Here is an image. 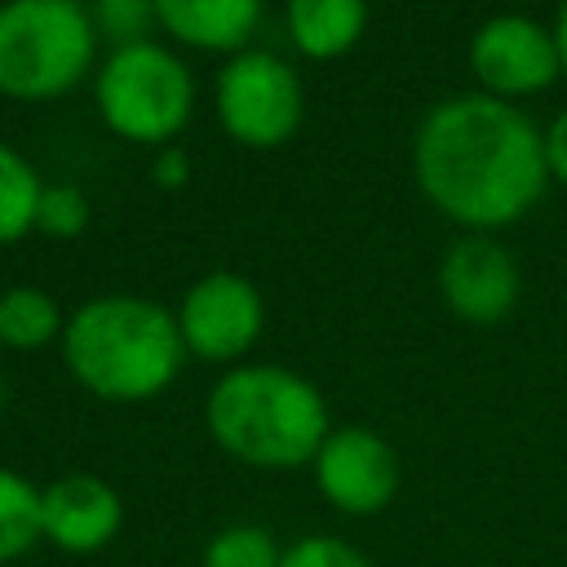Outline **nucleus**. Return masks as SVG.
Listing matches in <instances>:
<instances>
[{
  "label": "nucleus",
  "mask_w": 567,
  "mask_h": 567,
  "mask_svg": "<svg viewBox=\"0 0 567 567\" xmlns=\"http://www.w3.org/2000/svg\"><path fill=\"white\" fill-rule=\"evenodd\" d=\"M124 527L120 492L97 474H62L44 487V540L62 554H97Z\"/></svg>",
  "instance_id": "9b49d317"
},
{
  "label": "nucleus",
  "mask_w": 567,
  "mask_h": 567,
  "mask_svg": "<svg viewBox=\"0 0 567 567\" xmlns=\"http://www.w3.org/2000/svg\"><path fill=\"white\" fill-rule=\"evenodd\" d=\"M368 27V0H288V35L306 58H341Z\"/></svg>",
  "instance_id": "ddd939ff"
},
{
  "label": "nucleus",
  "mask_w": 567,
  "mask_h": 567,
  "mask_svg": "<svg viewBox=\"0 0 567 567\" xmlns=\"http://www.w3.org/2000/svg\"><path fill=\"white\" fill-rule=\"evenodd\" d=\"M301 111H306L301 80L279 53L244 49L217 75V120L239 146L252 151L284 146L301 128Z\"/></svg>",
  "instance_id": "423d86ee"
},
{
  "label": "nucleus",
  "mask_w": 567,
  "mask_h": 567,
  "mask_svg": "<svg viewBox=\"0 0 567 567\" xmlns=\"http://www.w3.org/2000/svg\"><path fill=\"white\" fill-rule=\"evenodd\" d=\"M279 540L257 523H230L204 545L199 567H279Z\"/></svg>",
  "instance_id": "f3484780"
},
{
  "label": "nucleus",
  "mask_w": 567,
  "mask_h": 567,
  "mask_svg": "<svg viewBox=\"0 0 567 567\" xmlns=\"http://www.w3.org/2000/svg\"><path fill=\"white\" fill-rule=\"evenodd\" d=\"M545 164H549V173L567 186V111L549 124V133H545Z\"/></svg>",
  "instance_id": "412c9836"
},
{
  "label": "nucleus",
  "mask_w": 567,
  "mask_h": 567,
  "mask_svg": "<svg viewBox=\"0 0 567 567\" xmlns=\"http://www.w3.org/2000/svg\"><path fill=\"white\" fill-rule=\"evenodd\" d=\"M412 168L425 199L478 235L518 221L549 182L545 133L492 93L439 102L416 128Z\"/></svg>",
  "instance_id": "f257e3e1"
},
{
  "label": "nucleus",
  "mask_w": 567,
  "mask_h": 567,
  "mask_svg": "<svg viewBox=\"0 0 567 567\" xmlns=\"http://www.w3.org/2000/svg\"><path fill=\"white\" fill-rule=\"evenodd\" d=\"M62 310L58 301L44 292V288H31V284H18L9 292H0V346H13V350H40L49 346L53 337L62 341Z\"/></svg>",
  "instance_id": "2eb2a0df"
},
{
  "label": "nucleus",
  "mask_w": 567,
  "mask_h": 567,
  "mask_svg": "<svg viewBox=\"0 0 567 567\" xmlns=\"http://www.w3.org/2000/svg\"><path fill=\"white\" fill-rule=\"evenodd\" d=\"M93 97L115 137L159 146L186 128L195 84L177 53H168L155 40H142V44L115 49L102 62L93 80Z\"/></svg>",
  "instance_id": "39448f33"
},
{
  "label": "nucleus",
  "mask_w": 567,
  "mask_h": 567,
  "mask_svg": "<svg viewBox=\"0 0 567 567\" xmlns=\"http://www.w3.org/2000/svg\"><path fill=\"white\" fill-rule=\"evenodd\" d=\"M554 44H558V62L567 71V0L558 4V18H554Z\"/></svg>",
  "instance_id": "5701e85b"
},
{
  "label": "nucleus",
  "mask_w": 567,
  "mask_h": 567,
  "mask_svg": "<svg viewBox=\"0 0 567 567\" xmlns=\"http://www.w3.org/2000/svg\"><path fill=\"white\" fill-rule=\"evenodd\" d=\"M279 567H372V563L350 540L328 536V532H315V536H301V540L284 545Z\"/></svg>",
  "instance_id": "aec40b11"
},
{
  "label": "nucleus",
  "mask_w": 567,
  "mask_h": 567,
  "mask_svg": "<svg viewBox=\"0 0 567 567\" xmlns=\"http://www.w3.org/2000/svg\"><path fill=\"white\" fill-rule=\"evenodd\" d=\"M204 421L226 456L257 470H297L315 461L332 430L323 394L279 363H244L217 377Z\"/></svg>",
  "instance_id": "7ed1b4c3"
},
{
  "label": "nucleus",
  "mask_w": 567,
  "mask_h": 567,
  "mask_svg": "<svg viewBox=\"0 0 567 567\" xmlns=\"http://www.w3.org/2000/svg\"><path fill=\"white\" fill-rule=\"evenodd\" d=\"M266 323V301L252 279L235 270H213L199 284L186 288L177 306V332L186 354L204 363H230L248 354L261 337Z\"/></svg>",
  "instance_id": "0eeeda50"
},
{
  "label": "nucleus",
  "mask_w": 567,
  "mask_h": 567,
  "mask_svg": "<svg viewBox=\"0 0 567 567\" xmlns=\"http://www.w3.org/2000/svg\"><path fill=\"white\" fill-rule=\"evenodd\" d=\"M182 177H186V151H177V146H159L155 182H159V186H182Z\"/></svg>",
  "instance_id": "4be33fe9"
},
{
  "label": "nucleus",
  "mask_w": 567,
  "mask_h": 567,
  "mask_svg": "<svg viewBox=\"0 0 567 567\" xmlns=\"http://www.w3.org/2000/svg\"><path fill=\"white\" fill-rule=\"evenodd\" d=\"M89 226V199L80 186H44L40 190V208H35V230L53 235V239H75Z\"/></svg>",
  "instance_id": "6ab92c4d"
},
{
  "label": "nucleus",
  "mask_w": 567,
  "mask_h": 567,
  "mask_svg": "<svg viewBox=\"0 0 567 567\" xmlns=\"http://www.w3.org/2000/svg\"><path fill=\"white\" fill-rule=\"evenodd\" d=\"M315 487L337 514H381L399 492V456L394 447L368 425H337L328 430L323 447L315 452Z\"/></svg>",
  "instance_id": "6e6552de"
},
{
  "label": "nucleus",
  "mask_w": 567,
  "mask_h": 567,
  "mask_svg": "<svg viewBox=\"0 0 567 567\" xmlns=\"http://www.w3.org/2000/svg\"><path fill=\"white\" fill-rule=\"evenodd\" d=\"M439 292L465 323H501L518 301V266L492 235H461L439 261Z\"/></svg>",
  "instance_id": "9d476101"
},
{
  "label": "nucleus",
  "mask_w": 567,
  "mask_h": 567,
  "mask_svg": "<svg viewBox=\"0 0 567 567\" xmlns=\"http://www.w3.org/2000/svg\"><path fill=\"white\" fill-rule=\"evenodd\" d=\"M97 31L75 0L0 4V93L44 102L75 89L93 66Z\"/></svg>",
  "instance_id": "20e7f679"
},
{
  "label": "nucleus",
  "mask_w": 567,
  "mask_h": 567,
  "mask_svg": "<svg viewBox=\"0 0 567 567\" xmlns=\"http://www.w3.org/2000/svg\"><path fill=\"white\" fill-rule=\"evenodd\" d=\"M40 177L35 168L0 142V244L22 239L35 226V208H40Z\"/></svg>",
  "instance_id": "dca6fc26"
},
{
  "label": "nucleus",
  "mask_w": 567,
  "mask_h": 567,
  "mask_svg": "<svg viewBox=\"0 0 567 567\" xmlns=\"http://www.w3.org/2000/svg\"><path fill=\"white\" fill-rule=\"evenodd\" d=\"M159 27L208 53H244L248 35L257 31L261 0H155Z\"/></svg>",
  "instance_id": "f8f14e48"
},
{
  "label": "nucleus",
  "mask_w": 567,
  "mask_h": 567,
  "mask_svg": "<svg viewBox=\"0 0 567 567\" xmlns=\"http://www.w3.org/2000/svg\"><path fill=\"white\" fill-rule=\"evenodd\" d=\"M470 71L478 75L483 93L492 97H527L558 80V44L554 31L523 13L487 18L470 40Z\"/></svg>",
  "instance_id": "1a4fd4ad"
},
{
  "label": "nucleus",
  "mask_w": 567,
  "mask_h": 567,
  "mask_svg": "<svg viewBox=\"0 0 567 567\" xmlns=\"http://www.w3.org/2000/svg\"><path fill=\"white\" fill-rule=\"evenodd\" d=\"M66 372L106 403L164 394L186 359L177 315L146 297H93L62 328Z\"/></svg>",
  "instance_id": "f03ea898"
},
{
  "label": "nucleus",
  "mask_w": 567,
  "mask_h": 567,
  "mask_svg": "<svg viewBox=\"0 0 567 567\" xmlns=\"http://www.w3.org/2000/svg\"><path fill=\"white\" fill-rule=\"evenodd\" d=\"M0 408H4V381H0Z\"/></svg>",
  "instance_id": "b1692460"
},
{
  "label": "nucleus",
  "mask_w": 567,
  "mask_h": 567,
  "mask_svg": "<svg viewBox=\"0 0 567 567\" xmlns=\"http://www.w3.org/2000/svg\"><path fill=\"white\" fill-rule=\"evenodd\" d=\"M155 18V0H93V31L115 40V49L124 44H142Z\"/></svg>",
  "instance_id": "a211bd4d"
},
{
  "label": "nucleus",
  "mask_w": 567,
  "mask_h": 567,
  "mask_svg": "<svg viewBox=\"0 0 567 567\" xmlns=\"http://www.w3.org/2000/svg\"><path fill=\"white\" fill-rule=\"evenodd\" d=\"M44 540V487L0 465V563L31 554Z\"/></svg>",
  "instance_id": "4468645a"
}]
</instances>
